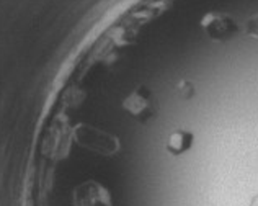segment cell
Returning a JSON list of instances; mask_svg holds the SVG:
<instances>
[{"instance_id":"cell-1","label":"cell","mask_w":258,"mask_h":206,"mask_svg":"<svg viewBox=\"0 0 258 206\" xmlns=\"http://www.w3.org/2000/svg\"><path fill=\"white\" fill-rule=\"evenodd\" d=\"M201 30L214 43H226L239 34V25L226 12H209L201 18Z\"/></svg>"},{"instance_id":"cell-2","label":"cell","mask_w":258,"mask_h":206,"mask_svg":"<svg viewBox=\"0 0 258 206\" xmlns=\"http://www.w3.org/2000/svg\"><path fill=\"white\" fill-rule=\"evenodd\" d=\"M123 108L126 112L141 123H146L151 120L157 112L155 107L154 95L152 92L146 87H138L127 95L123 101Z\"/></svg>"},{"instance_id":"cell-3","label":"cell","mask_w":258,"mask_h":206,"mask_svg":"<svg viewBox=\"0 0 258 206\" xmlns=\"http://www.w3.org/2000/svg\"><path fill=\"white\" fill-rule=\"evenodd\" d=\"M193 141H195V136L191 131H188V129H175V131L168 136L165 149H167V152L172 156H181L193 147Z\"/></svg>"},{"instance_id":"cell-4","label":"cell","mask_w":258,"mask_h":206,"mask_svg":"<svg viewBox=\"0 0 258 206\" xmlns=\"http://www.w3.org/2000/svg\"><path fill=\"white\" fill-rule=\"evenodd\" d=\"M176 92L183 100H189L195 95V85L189 80H180L176 85Z\"/></svg>"},{"instance_id":"cell-5","label":"cell","mask_w":258,"mask_h":206,"mask_svg":"<svg viewBox=\"0 0 258 206\" xmlns=\"http://www.w3.org/2000/svg\"><path fill=\"white\" fill-rule=\"evenodd\" d=\"M245 33L250 38L258 39V13H255L253 17H250L245 23Z\"/></svg>"},{"instance_id":"cell-6","label":"cell","mask_w":258,"mask_h":206,"mask_svg":"<svg viewBox=\"0 0 258 206\" xmlns=\"http://www.w3.org/2000/svg\"><path fill=\"white\" fill-rule=\"evenodd\" d=\"M250 206H258V195H255L252 198V201H250Z\"/></svg>"}]
</instances>
